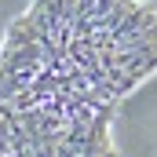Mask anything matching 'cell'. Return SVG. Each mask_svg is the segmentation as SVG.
<instances>
[{
	"instance_id": "6da1fadb",
	"label": "cell",
	"mask_w": 157,
	"mask_h": 157,
	"mask_svg": "<svg viewBox=\"0 0 157 157\" xmlns=\"http://www.w3.org/2000/svg\"><path fill=\"white\" fill-rule=\"evenodd\" d=\"M157 73L150 0H29L0 37V106L113 121Z\"/></svg>"
},
{
	"instance_id": "7a4b0ae2",
	"label": "cell",
	"mask_w": 157,
	"mask_h": 157,
	"mask_svg": "<svg viewBox=\"0 0 157 157\" xmlns=\"http://www.w3.org/2000/svg\"><path fill=\"white\" fill-rule=\"evenodd\" d=\"M110 124L0 106V157H121Z\"/></svg>"
}]
</instances>
